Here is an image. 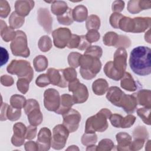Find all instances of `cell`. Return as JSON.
<instances>
[{
    "label": "cell",
    "mask_w": 151,
    "mask_h": 151,
    "mask_svg": "<svg viewBox=\"0 0 151 151\" xmlns=\"http://www.w3.org/2000/svg\"><path fill=\"white\" fill-rule=\"evenodd\" d=\"M151 50L145 46H138L133 48L130 55L129 65L136 74L140 76L151 73Z\"/></svg>",
    "instance_id": "obj_1"
},
{
    "label": "cell",
    "mask_w": 151,
    "mask_h": 151,
    "mask_svg": "<svg viewBox=\"0 0 151 151\" xmlns=\"http://www.w3.org/2000/svg\"><path fill=\"white\" fill-rule=\"evenodd\" d=\"M79 65H80V73L81 77L84 79L90 80L95 77L96 74L100 72L101 63L99 58L84 54L81 55L80 58Z\"/></svg>",
    "instance_id": "obj_2"
},
{
    "label": "cell",
    "mask_w": 151,
    "mask_h": 151,
    "mask_svg": "<svg viewBox=\"0 0 151 151\" xmlns=\"http://www.w3.org/2000/svg\"><path fill=\"white\" fill-rule=\"evenodd\" d=\"M111 114V111L107 109H103L96 115L93 116L86 121L85 132L86 133H94L96 132H102L108 127L107 119Z\"/></svg>",
    "instance_id": "obj_3"
},
{
    "label": "cell",
    "mask_w": 151,
    "mask_h": 151,
    "mask_svg": "<svg viewBox=\"0 0 151 151\" xmlns=\"http://www.w3.org/2000/svg\"><path fill=\"white\" fill-rule=\"evenodd\" d=\"M8 73L17 75L18 78L28 79L30 82L33 78V70L30 63L25 60H13L6 68Z\"/></svg>",
    "instance_id": "obj_4"
},
{
    "label": "cell",
    "mask_w": 151,
    "mask_h": 151,
    "mask_svg": "<svg viewBox=\"0 0 151 151\" xmlns=\"http://www.w3.org/2000/svg\"><path fill=\"white\" fill-rule=\"evenodd\" d=\"M13 55L28 57L29 55V50L27 45V36L22 31H16V36L10 44Z\"/></svg>",
    "instance_id": "obj_5"
},
{
    "label": "cell",
    "mask_w": 151,
    "mask_h": 151,
    "mask_svg": "<svg viewBox=\"0 0 151 151\" xmlns=\"http://www.w3.org/2000/svg\"><path fill=\"white\" fill-rule=\"evenodd\" d=\"M68 134L69 131L63 124L55 126L52 130L51 146L56 150L63 149L65 145Z\"/></svg>",
    "instance_id": "obj_6"
},
{
    "label": "cell",
    "mask_w": 151,
    "mask_h": 151,
    "mask_svg": "<svg viewBox=\"0 0 151 151\" xmlns=\"http://www.w3.org/2000/svg\"><path fill=\"white\" fill-rule=\"evenodd\" d=\"M68 90L73 92V99L75 103H83L85 102L88 97V92L87 87L80 83L78 79L76 78L71 81L68 84Z\"/></svg>",
    "instance_id": "obj_7"
},
{
    "label": "cell",
    "mask_w": 151,
    "mask_h": 151,
    "mask_svg": "<svg viewBox=\"0 0 151 151\" xmlns=\"http://www.w3.org/2000/svg\"><path fill=\"white\" fill-rule=\"evenodd\" d=\"M63 124L68 129L69 132L73 133L77 130L81 120V115L78 111L70 109L67 112L63 114Z\"/></svg>",
    "instance_id": "obj_8"
},
{
    "label": "cell",
    "mask_w": 151,
    "mask_h": 151,
    "mask_svg": "<svg viewBox=\"0 0 151 151\" xmlns=\"http://www.w3.org/2000/svg\"><path fill=\"white\" fill-rule=\"evenodd\" d=\"M44 104L45 107L49 111L57 110L60 104L59 93L54 88L46 90L44 94Z\"/></svg>",
    "instance_id": "obj_9"
},
{
    "label": "cell",
    "mask_w": 151,
    "mask_h": 151,
    "mask_svg": "<svg viewBox=\"0 0 151 151\" xmlns=\"http://www.w3.org/2000/svg\"><path fill=\"white\" fill-rule=\"evenodd\" d=\"M54 45L58 48H64L68 44L72 34L67 28H59L52 32Z\"/></svg>",
    "instance_id": "obj_10"
},
{
    "label": "cell",
    "mask_w": 151,
    "mask_h": 151,
    "mask_svg": "<svg viewBox=\"0 0 151 151\" xmlns=\"http://www.w3.org/2000/svg\"><path fill=\"white\" fill-rule=\"evenodd\" d=\"M127 52L124 48L119 47L114 54L113 64L114 68L119 73L124 74L127 66Z\"/></svg>",
    "instance_id": "obj_11"
},
{
    "label": "cell",
    "mask_w": 151,
    "mask_h": 151,
    "mask_svg": "<svg viewBox=\"0 0 151 151\" xmlns=\"http://www.w3.org/2000/svg\"><path fill=\"white\" fill-rule=\"evenodd\" d=\"M51 132L47 127H43L40 129L37 140V144L39 150H48L51 146Z\"/></svg>",
    "instance_id": "obj_12"
},
{
    "label": "cell",
    "mask_w": 151,
    "mask_h": 151,
    "mask_svg": "<svg viewBox=\"0 0 151 151\" xmlns=\"http://www.w3.org/2000/svg\"><path fill=\"white\" fill-rule=\"evenodd\" d=\"M126 94L124 93L119 87L113 86L108 89L106 97L113 105L122 107L124 101Z\"/></svg>",
    "instance_id": "obj_13"
},
{
    "label": "cell",
    "mask_w": 151,
    "mask_h": 151,
    "mask_svg": "<svg viewBox=\"0 0 151 151\" xmlns=\"http://www.w3.org/2000/svg\"><path fill=\"white\" fill-rule=\"evenodd\" d=\"M14 134L11 138V143L17 147L22 146L24 143L27 127L21 122L15 123L13 126Z\"/></svg>",
    "instance_id": "obj_14"
},
{
    "label": "cell",
    "mask_w": 151,
    "mask_h": 151,
    "mask_svg": "<svg viewBox=\"0 0 151 151\" xmlns=\"http://www.w3.org/2000/svg\"><path fill=\"white\" fill-rule=\"evenodd\" d=\"M47 74L51 84L52 85L57 86L62 88L66 87L68 86V82L64 77L63 70H56L50 68L47 70Z\"/></svg>",
    "instance_id": "obj_15"
},
{
    "label": "cell",
    "mask_w": 151,
    "mask_h": 151,
    "mask_svg": "<svg viewBox=\"0 0 151 151\" xmlns=\"http://www.w3.org/2000/svg\"><path fill=\"white\" fill-rule=\"evenodd\" d=\"M38 14V20L40 24L43 27L45 31L49 33L51 32L52 19L48 11L45 8H40Z\"/></svg>",
    "instance_id": "obj_16"
},
{
    "label": "cell",
    "mask_w": 151,
    "mask_h": 151,
    "mask_svg": "<svg viewBox=\"0 0 151 151\" xmlns=\"http://www.w3.org/2000/svg\"><path fill=\"white\" fill-rule=\"evenodd\" d=\"M34 6V2L32 1H17L15 4V12L20 16L24 17L28 15Z\"/></svg>",
    "instance_id": "obj_17"
},
{
    "label": "cell",
    "mask_w": 151,
    "mask_h": 151,
    "mask_svg": "<svg viewBox=\"0 0 151 151\" xmlns=\"http://www.w3.org/2000/svg\"><path fill=\"white\" fill-rule=\"evenodd\" d=\"M74 103L72 96L68 94H64L60 97L59 108L55 112L58 114H64L71 109Z\"/></svg>",
    "instance_id": "obj_18"
},
{
    "label": "cell",
    "mask_w": 151,
    "mask_h": 151,
    "mask_svg": "<svg viewBox=\"0 0 151 151\" xmlns=\"http://www.w3.org/2000/svg\"><path fill=\"white\" fill-rule=\"evenodd\" d=\"M117 141V149L119 150H130L132 137L125 132H120L116 134Z\"/></svg>",
    "instance_id": "obj_19"
},
{
    "label": "cell",
    "mask_w": 151,
    "mask_h": 151,
    "mask_svg": "<svg viewBox=\"0 0 151 151\" xmlns=\"http://www.w3.org/2000/svg\"><path fill=\"white\" fill-rule=\"evenodd\" d=\"M120 85L123 88L129 91H134L137 88L136 81L134 80L131 74L127 72H125L122 77Z\"/></svg>",
    "instance_id": "obj_20"
},
{
    "label": "cell",
    "mask_w": 151,
    "mask_h": 151,
    "mask_svg": "<svg viewBox=\"0 0 151 151\" xmlns=\"http://www.w3.org/2000/svg\"><path fill=\"white\" fill-rule=\"evenodd\" d=\"M0 30L1 36L2 40L6 42L13 40L16 36V32L14 29L10 27H8L3 20H1Z\"/></svg>",
    "instance_id": "obj_21"
},
{
    "label": "cell",
    "mask_w": 151,
    "mask_h": 151,
    "mask_svg": "<svg viewBox=\"0 0 151 151\" xmlns=\"http://www.w3.org/2000/svg\"><path fill=\"white\" fill-rule=\"evenodd\" d=\"M134 27L133 32H141L145 31L150 26V18L136 17L133 18Z\"/></svg>",
    "instance_id": "obj_22"
},
{
    "label": "cell",
    "mask_w": 151,
    "mask_h": 151,
    "mask_svg": "<svg viewBox=\"0 0 151 151\" xmlns=\"http://www.w3.org/2000/svg\"><path fill=\"white\" fill-rule=\"evenodd\" d=\"M104 72L109 78L115 81H118L122 78L124 74L117 71L114 67L113 61L107 62L104 67Z\"/></svg>",
    "instance_id": "obj_23"
},
{
    "label": "cell",
    "mask_w": 151,
    "mask_h": 151,
    "mask_svg": "<svg viewBox=\"0 0 151 151\" xmlns=\"http://www.w3.org/2000/svg\"><path fill=\"white\" fill-rule=\"evenodd\" d=\"M92 89L96 95L101 96L109 89V84L105 79L99 78L93 82Z\"/></svg>",
    "instance_id": "obj_24"
},
{
    "label": "cell",
    "mask_w": 151,
    "mask_h": 151,
    "mask_svg": "<svg viewBox=\"0 0 151 151\" xmlns=\"http://www.w3.org/2000/svg\"><path fill=\"white\" fill-rule=\"evenodd\" d=\"M73 20L77 22H83L87 19V9L84 5H80L76 6L72 10Z\"/></svg>",
    "instance_id": "obj_25"
},
{
    "label": "cell",
    "mask_w": 151,
    "mask_h": 151,
    "mask_svg": "<svg viewBox=\"0 0 151 151\" xmlns=\"http://www.w3.org/2000/svg\"><path fill=\"white\" fill-rule=\"evenodd\" d=\"M28 120L29 123L33 126L40 124L42 121V114L40 110V107L36 108L29 111L27 114Z\"/></svg>",
    "instance_id": "obj_26"
},
{
    "label": "cell",
    "mask_w": 151,
    "mask_h": 151,
    "mask_svg": "<svg viewBox=\"0 0 151 151\" xmlns=\"http://www.w3.org/2000/svg\"><path fill=\"white\" fill-rule=\"evenodd\" d=\"M130 1L128 2L127 5V10L129 12L132 14L138 13L142 10L147 8L146 7V3L148 2L147 1Z\"/></svg>",
    "instance_id": "obj_27"
},
{
    "label": "cell",
    "mask_w": 151,
    "mask_h": 151,
    "mask_svg": "<svg viewBox=\"0 0 151 151\" xmlns=\"http://www.w3.org/2000/svg\"><path fill=\"white\" fill-rule=\"evenodd\" d=\"M52 12L58 16L64 14L68 9L67 4L64 1H53L51 6Z\"/></svg>",
    "instance_id": "obj_28"
},
{
    "label": "cell",
    "mask_w": 151,
    "mask_h": 151,
    "mask_svg": "<svg viewBox=\"0 0 151 151\" xmlns=\"http://www.w3.org/2000/svg\"><path fill=\"white\" fill-rule=\"evenodd\" d=\"M118 27L125 32H133L134 27L133 19L124 16L119 21Z\"/></svg>",
    "instance_id": "obj_29"
},
{
    "label": "cell",
    "mask_w": 151,
    "mask_h": 151,
    "mask_svg": "<svg viewBox=\"0 0 151 151\" xmlns=\"http://www.w3.org/2000/svg\"><path fill=\"white\" fill-rule=\"evenodd\" d=\"M33 64L35 70L37 72L45 70L48 66V60L44 55L37 56L33 60Z\"/></svg>",
    "instance_id": "obj_30"
},
{
    "label": "cell",
    "mask_w": 151,
    "mask_h": 151,
    "mask_svg": "<svg viewBox=\"0 0 151 151\" xmlns=\"http://www.w3.org/2000/svg\"><path fill=\"white\" fill-rule=\"evenodd\" d=\"M24 18L18 15L15 11L13 12L9 18V27L12 29L20 28L24 23Z\"/></svg>",
    "instance_id": "obj_31"
},
{
    "label": "cell",
    "mask_w": 151,
    "mask_h": 151,
    "mask_svg": "<svg viewBox=\"0 0 151 151\" xmlns=\"http://www.w3.org/2000/svg\"><path fill=\"white\" fill-rule=\"evenodd\" d=\"M147 90H142L133 95L135 97L137 104L145 106L147 107H150V99H146V93Z\"/></svg>",
    "instance_id": "obj_32"
},
{
    "label": "cell",
    "mask_w": 151,
    "mask_h": 151,
    "mask_svg": "<svg viewBox=\"0 0 151 151\" xmlns=\"http://www.w3.org/2000/svg\"><path fill=\"white\" fill-rule=\"evenodd\" d=\"M26 101L25 97L18 94H14L12 96L10 99L11 106L18 109H21L24 107Z\"/></svg>",
    "instance_id": "obj_33"
},
{
    "label": "cell",
    "mask_w": 151,
    "mask_h": 151,
    "mask_svg": "<svg viewBox=\"0 0 151 151\" xmlns=\"http://www.w3.org/2000/svg\"><path fill=\"white\" fill-rule=\"evenodd\" d=\"M119 35L114 32H107L103 38V44L107 46H116L119 40Z\"/></svg>",
    "instance_id": "obj_34"
},
{
    "label": "cell",
    "mask_w": 151,
    "mask_h": 151,
    "mask_svg": "<svg viewBox=\"0 0 151 151\" xmlns=\"http://www.w3.org/2000/svg\"><path fill=\"white\" fill-rule=\"evenodd\" d=\"M100 26V18L95 15H91L86 19V28L89 31L91 29L98 30Z\"/></svg>",
    "instance_id": "obj_35"
},
{
    "label": "cell",
    "mask_w": 151,
    "mask_h": 151,
    "mask_svg": "<svg viewBox=\"0 0 151 151\" xmlns=\"http://www.w3.org/2000/svg\"><path fill=\"white\" fill-rule=\"evenodd\" d=\"M38 45L41 51L42 52H47L52 47V42L48 36L44 35L39 40Z\"/></svg>",
    "instance_id": "obj_36"
},
{
    "label": "cell",
    "mask_w": 151,
    "mask_h": 151,
    "mask_svg": "<svg viewBox=\"0 0 151 151\" xmlns=\"http://www.w3.org/2000/svg\"><path fill=\"white\" fill-rule=\"evenodd\" d=\"M57 20L61 24L67 25L71 24L74 21L72 16V9L68 8L67 11L64 14L57 17Z\"/></svg>",
    "instance_id": "obj_37"
},
{
    "label": "cell",
    "mask_w": 151,
    "mask_h": 151,
    "mask_svg": "<svg viewBox=\"0 0 151 151\" xmlns=\"http://www.w3.org/2000/svg\"><path fill=\"white\" fill-rule=\"evenodd\" d=\"M21 115V109H16L11 106H8L6 110V117L11 121H16Z\"/></svg>",
    "instance_id": "obj_38"
},
{
    "label": "cell",
    "mask_w": 151,
    "mask_h": 151,
    "mask_svg": "<svg viewBox=\"0 0 151 151\" xmlns=\"http://www.w3.org/2000/svg\"><path fill=\"white\" fill-rule=\"evenodd\" d=\"M97 140V135L94 133H86L84 134L81 137V143L85 146L94 145L96 143Z\"/></svg>",
    "instance_id": "obj_39"
},
{
    "label": "cell",
    "mask_w": 151,
    "mask_h": 151,
    "mask_svg": "<svg viewBox=\"0 0 151 151\" xmlns=\"http://www.w3.org/2000/svg\"><path fill=\"white\" fill-rule=\"evenodd\" d=\"M81 55V54L76 52H71L68 55V62L70 67L73 68H77L79 66V60Z\"/></svg>",
    "instance_id": "obj_40"
},
{
    "label": "cell",
    "mask_w": 151,
    "mask_h": 151,
    "mask_svg": "<svg viewBox=\"0 0 151 151\" xmlns=\"http://www.w3.org/2000/svg\"><path fill=\"white\" fill-rule=\"evenodd\" d=\"M102 52H103V51L100 47L94 45V46H90V47H88L86 50L84 54L90 55L92 57L100 58L102 55Z\"/></svg>",
    "instance_id": "obj_41"
},
{
    "label": "cell",
    "mask_w": 151,
    "mask_h": 151,
    "mask_svg": "<svg viewBox=\"0 0 151 151\" xmlns=\"http://www.w3.org/2000/svg\"><path fill=\"white\" fill-rule=\"evenodd\" d=\"M114 146V143L110 139H104L99 143L97 150H110Z\"/></svg>",
    "instance_id": "obj_42"
},
{
    "label": "cell",
    "mask_w": 151,
    "mask_h": 151,
    "mask_svg": "<svg viewBox=\"0 0 151 151\" xmlns=\"http://www.w3.org/2000/svg\"><path fill=\"white\" fill-rule=\"evenodd\" d=\"M29 81L24 78H19L17 83V86L18 90L22 94H25L29 89Z\"/></svg>",
    "instance_id": "obj_43"
},
{
    "label": "cell",
    "mask_w": 151,
    "mask_h": 151,
    "mask_svg": "<svg viewBox=\"0 0 151 151\" xmlns=\"http://www.w3.org/2000/svg\"><path fill=\"white\" fill-rule=\"evenodd\" d=\"M63 73L65 80L70 82L77 78V72L74 68H67L63 69Z\"/></svg>",
    "instance_id": "obj_44"
},
{
    "label": "cell",
    "mask_w": 151,
    "mask_h": 151,
    "mask_svg": "<svg viewBox=\"0 0 151 151\" xmlns=\"http://www.w3.org/2000/svg\"><path fill=\"white\" fill-rule=\"evenodd\" d=\"M11 11L10 6L6 1H0V16L1 18H6Z\"/></svg>",
    "instance_id": "obj_45"
},
{
    "label": "cell",
    "mask_w": 151,
    "mask_h": 151,
    "mask_svg": "<svg viewBox=\"0 0 151 151\" xmlns=\"http://www.w3.org/2000/svg\"><path fill=\"white\" fill-rule=\"evenodd\" d=\"M36 84L40 87H44L51 84L49 78L47 74H42L40 75L36 79Z\"/></svg>",
    "instance_id": "obj_46"
},
{
    "label": "cell",
    "mask_w": 151,
    "mask_h": 151,
    "mask_svg": "<svg viewBox=\"0 0 151 151\" xmlns=\"http://www.w3.org/2000/svg\"><path fill=\"white\" fill-rule=\"evenodd\" d=\"M136 120V117L133 115L129 114L124 117H123L122 123H121V128H129L134 123Z\"/></svg>",
    "instance_id": "obj_47"
},
{
    "label": "cell",
    "mask_w": 151,
    "mask_h": 151,
    "mask_svg": "<svg viewBox=\"0 0 151 151\" xmlns=\"http://www.w3.org/2000/svg\"><path fill=\"white\" fill-rule=\"evenodd\" d=\"M38 107H40V106H39V104H38V103L37 102V101H36L34 99H31L27 100L24 109L25 114H27L29 111H31L33 109L38 108Z\"/></svg>",
    "instance_id": "obj_48"
},
{
    "label": "cell",
    "mask_w": 151,
    "mask_h": 151,
    "mask_svg": "<svg viewBox=\"0 0 151 151\" xmlns=\"http://www.w3.org/2000/svg\"><path fill=\"white\" fill-rule=\"evenodd\" d=\"M150 107H145V108H140L137 110V114L140 117L141 119L145 122V123L150 124V120L149 117H147V113L150 112Z\"/></svg>",
    "instance_id": "obj_49"
},
{
    "label": "cell",
    "mask_w": 151,
    "mask_h": 151,
    "mask_svg": "<svg viewBox=\"0 0 151 151\" xmlns=\"http://www.w3.org/2000/svg\"><path fill=\"white\" fill-rule=\"evenodd\" d=\"M88 41L90 43L97 41L100 39V34L97 30L91 29L88 31L87 34L85 35Z\"/></svg>",
    "instance_id": "obj_50"
},
{
    "label": "cell",
    "mask_w": 151,
    "mask_h": 151,
    "mask_svg": "<svg viewBox=\"0 0 151 151\" xmlns=\"http://www.w3.org/2000/svg\"><path fill=\"white\" fill-rule=\"evenodd\" d=\"M123 17L124 16L123 15L117 12H114L112 14L110 18V23L111 25L114 28H119V22Z\"/></svg>",
    "instance_id": "obj_51"
},
{
    "label": "cell",
    "mask_w": 151,
    "mask_h": 151,
    "mask_svg": "<svg viewBox=\"0 0 151 151\" xmlns=\"http://www.w3.org/2000/svg\"><path fill=\"white\" fill-rule=\"evenodd\" d=\"M122 119H123V117L120 114H111L109 117V119L111 124L114 127H117V128H119L121 127Z\"/></svg>",
    "instance_id": "obj_52"
},
{
    "label": "cell",
    "mask_w": 151,
    "mask_h": 151,
    "mask_svg": "<svg viewBox=\"0 0 151 151\" xmlns=\"http://www.w3.org/2000/svg\"><path fill=\"white\" fill-rule=\"evenodd\" d=\"M130 45V41L128 38V37L124 36V35H119V40L116 45V47L119 48V47H122V48H126L129 47Z\"/></svg>",
    "instance_id": "obj_53"
},
{
    "label": "cell",
    "mask_w": 151,
    "mask_h": 151,
    "mask_svg": "<svg viewBox=\"0 0 151 151\" xmlns=\"http://www.w3.org/2000/svg\"><path fill=\"white\" fill-rule=\"evenodd\" d=\"M80 41V36H78L76 34H72L71 38L67 44V47L69 48H78L79 45Z\"/></svg>",
    "instance_id": "obj_54"
},
{
    "label": "cell",
    "mask_w": 151,
    "mask_h": 151,
    "mask_svg": "<svg viewBox=\"0 0 151 151\" xmlns=\"http://www.w3.org/2000/svg\"><path fill=\"white\" fill-rule=\"evenodd\" d=\"M37 134V127L35 126L30 125L27 128L25 139L31 140L34 139Z\"/></svg>",
    "instance_id": "obj_55"
},
{
    "label": "cell",
    "mask_w": 151,
    "mask_h": 151,
    "mask_svg": "<svg viewBox=\"0 0 151 151\" xmlns=\"http://www.w3.org/2000/svg\"><path fill=\"white\" fill-rule=\"evenodd\" d=\"M144 143V139L140 138H136L134 140L131 142L130 146V150H139L143 147Z\"/></svg>",
    "instance_id": "obj_56"
},
{
    "label": "cell",
    "mask_w": 151,
    "mask_h": 151,
    "mask_svg": "<svg viewBox=\"0 0 151 151\" xmlns=\"http://www.w3.org/2000/svg\"><path fill=\"white\" fill-rule=\"evenodd\" d=\"M91 43L88 41L85 35H81L80 36V41L79 43V45L78 47V49L80 50H87L88 47H90Z\"/></svg>",
    "instance_id": "obj_57"
},
{
    "label": "cell",
    "mask_w": 151,
    "mask_h": 151,
    "mask_svg": "<svg viewBox=\"0 0 151 151\" xmlns=\"http://www.w3.org/2000/svg\"><path fill=\"white\" fill-rule=\"evenodd\" d=\"M1 83L4 86H11L14 84V79L11 76L3 75L1 77Z\"/></svg>",
    "instance_id": "obj_58"
},
{
    "label": "cell",
    "mask_w": 151,
    "mask_h": 151,
    "mask_svg": "<svg viewBox=\"0 0 151 151\" xmlns=\"http://www.w3.org/2000/svg\"><path fill=\"white\" fill-rule=\"evenodd\" d=\"M124 7V2L122 1H116L113 3L112 10L115 12H120L122 11Z\"/></svg>",
    "instance_id": "obj_59"
},
{
    "label": "cell",
    "mask_w": 151,
    "mask_h": 151,
    "mask_svg": "<svg viewBox=\"0 0 151 151\" xmlns=\"http://www.w3.org/2000/svg\"><path fill=\"white\" fill-rule=\"evenodd\" d=\"M9 59V55L7 50L1 47V66H3L5 64Z\"/></svg>",
    "instance_id": "obj_60"
},
{
    "label": "cell",
    "mask_w": 151,
    "mask_h": 151,
    "mask_svg": "<svg viewBox=\"0 0 151 151\" xmlns=\"http://www.w3.org/2000/svg\"><path fill=\"white\" fill-rule=\"evenodd\" d=\"M25 149L26 150H38V147L37 143L28 141L25 143Z\"/></svg>",
    "instance_id": "obj_61"
},
{
    "label": "cell",
    "mask_w": 151,
    "mask_h": 151,
    "mask_svg": "<svg viewBox=\"0 0 151 151\" xmlns=\"http://www.w3.org/2000/svg\"><path fill=\"white\" fill-rule=\"evenodd\" d=\"M8 106L9 105L6 103H4L1 104V121H4L7 119L6 110Z\"/></svg>",
    "instance_id": "obj_62"
},
{
    "label": "cell",
    "mask_w": 151,
    "mask_h": 151,
    "mask_svg": "<svg viewBox=\"0 0 151 151\" xmlns=\"http://www.w3.org/2000/svg\"><path fill=\"white\" fill-rule=\"evenodd\" d=\"M87 150H97V146L94 145H88L86 149Z\"/></svg>",
    "instance_id": "obj_63"
},
{
    "label": "cell",
    "mask_w": 151,
    "mask_h": 151,
    "mask_svg": "<svg viewBox=\"0 0 151 151\" xmlns=\"http://www.w3.org/2000/svg\"><path fill=\"white\" fill-rule=\"evenodd\" d=\"M67 150H79V149L77 147V146H70L68 149H67Z\"/></svg>",
    "instance_id": "obj_64"
}]
</instances>
